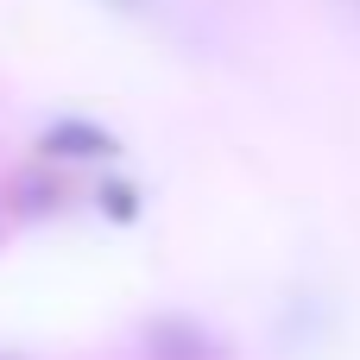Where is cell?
I'll use <instances>...</instances> for the list:
<instances>
[{"instance_id": "obj_1", "label": "cell", "mask_w": 360, "mask_h": 360, "mask_svg": "<svg viewBox=\"0 0 360 360\" xmlns=\"http://www.w3.org/2000/svg\"><path fill=\"white\" fill-rule=\"evenodd\" d=\"M108 6H120V13H146L152 0H108Z\"/></svg>"}, {"instance_id": "obj_2", "label": "cell", "mask_w": 360, "mask_h": 360, "mask_svg": "<svg viewBox=\"0 0 360 360\" xmlns=\"http://www.w3.org/2000/svg\"><path fill=\"white\" fill-rule=\"evenodd\" d=\"M354 6H360V0H354Z\"/></svg>"}]
</instances>
